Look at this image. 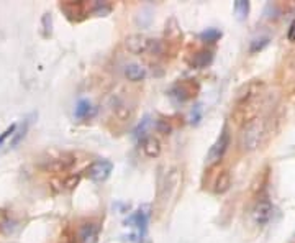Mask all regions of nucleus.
Returning a JSON list of instances; mask_svg holds the SVG:
<instances>
[{
  "instance_id": "1",
  "label": "nucleus",
  "mask_w": 295,
  "mask_h": 243,
  "mask_svg": "<svg viewBox=\"0 0 295 243\" xmlns=\"http://www.w3.org/2000/svg\"><path fill=\"white\" fill-rule=\"evenodd\" d=\"M125 48L133 54H161L163 43L144 34H130L125 40Z\"/></svg>"
},
{
  "instance_id": "2",
  "label": "nucleus",
  "mask_w": 295,
  "mask_h": 243,
  "mask_svg": "<svg viewBox=\"0 0 295 243\" xmlns=\"http://www.w3.org/2000/svg\"><path fill=\"white\" fill-rule=\"evenodd\" d=\"M264 135V122L261 119H254L246 123L240 133V145L244 151H254L259 148Z\"/></svg>"
},
{
  "instance_id": "3",
  "label": "nucleus",
  "mask_w": 295,
  "mask_h": 243,
  "mask_svg": "<svg viewBox=\"0 0 295 243\" xmlns=\"http://www.w3.org/2000/svg\"><path fill=\"white\" fill-rule=\"evenodd\" d=\"M199 82L195 79H184V81H179L177 84H174L171 89V97L175 99L177 102H187L194 99L199 92Z\"/></svg>"
},
{
  "instance_id": "4",
  "label": "nucleus",
  "mask_w": 295,
  "mask_h": 243,
  "mask_svg": "<svg viewBox=\"0 0 295 243\" xmlns=\"http://www.w3.org/2000/svg\"><path fill=\"white\" fill-rule=\"evenodd\" d=\"M263 89H264V82H263V81H257V79L249 81L248 84H244V86L240 89V91L236 92L235 106H241V103L256 102L257 97L263 94Z\"/></svg>"
},
{
  "instance_id": "5",
  "label": "nucleus",
  "mask_w": 295,
  "mask_h": 243,
  "mask_svg": "<svg viewBox=\"0 0 295 243\" xmlns=\"http://www.w3.org/2000/svg\"><path fill=\"white\" fill-rule=\"evenodd\" d=\"M114 171V164H112L108 159H98V161H94L92 164L86 168V176L89 179H92L95 183H103L105 179H108V176Z\"/></svg>"
},
{
  "instance_id": "6",
  "label": "nucleus",
  "mask_w": 295,
  "mask_h": 243,
  "mask_svg": "<svg viewBox=\"0 0 295 243\" xmlns=\"http://www.w3.org/2000/svg\"><path fill=\"white\" fill-rule=\"evenodd\" d=\"M230 147V133H228V130L227 128H223L222 130V133L220 136L216 138V142L213 143V147L210 148L208 151V156H207V163L212 166L215 163H218L220 159L225 156V153H227Z\"/></svg>"
},
{
  "instance_id": "7",
  "label": "nucleus",
  "mask_w": 295,
  "mask_h": 243,
  "mask_svg": "<svg viewBox=\"0 0 295 243\" xmlns=\"http://www.w3.org/2000/svg\"><path fill=\"white\" fill-rule=\"evenodd\" d=\"M272 219V204L269 200H259L252 209V220L259 227H264L269 224V220Z\"/></svg>"
},
{
  "instance_id": "8",
  "label": "nucleus",
  "mask_w": 295,
  "mask_h": 243,
  "mask_svg": "<svg viewBox=\"0 0 295 243\" xmlns=\"http://www.w3.org/2000/svg\"><path fill=\"white\" fill-rule=\"evenodd\" d=\"M74 163H76V156L72 155V153H62L61 156L53 158L51 161L48 163L46 168L51 169V171H56V172H61V171L72 168Z\"/></svg>"
},
{
  "instance_id": "9",
  "label": "nucleus",
  "mask_w": 295,
  "mask_h": 243,
  "mask_svg": "<svg viewBox=\"0 0 295 243\" xmlns=\"http://www.w3.org/2000/svg\"><path fill=\"white\" fill-rule=\"evenodd\" d=\"M141 150L148 158H158L161 155V142L154 136H146L141 142Z\"/></svg>"
},
{
  "instance_id": "10",
  "label": "nucleus",
  "mask_w": 295,
  "mask_h": 243,
  "mask_svg": "<svg viewBox=\"0 0 295 243\" xmlns=\"http://www.w3.org/2000/svg\"><path fill=\"white\" fill-rule=\"evenodd\" d=\"M125 76H126V79L133 81V82L143 81L146 78V69L141 64L131 62V64H126L125 66Z\"/></svg>"
},
{
  "instance_id": "11",
  "label": "nucleus",
  "mask_w": 295,
  "mask_h": 243,
  "mask_svg": "<svg viewBox=\"0 0 295 243\" xmlns=\"http://www.w3.org/2000/svg\"><path fill=\"white\" fill-rule=\"evenodd\" d=\"M98 227L95 224H84L81 227V243H97Z\"/></svg>"
},
{
  "instance_id": "12",
  "label": "nucleus",
  "mask_w": 295,
  "mask_h": 243,
  "mask_svg": "<svg viewBox=\"0 0 295 243\" xmlns=\"http://www.w3.org/2000/svg\"><path fill=\"white\" fill-rule=\"evenodd\" d=\"M212 61H213V53L203 50V51H199L197 54H194V58L191 59V64L197 69H203L212 64Z\"/></svg>"
},
{
  "instance_id": "13",
  "label": "nucleus",
  "mask_w": 295,
  "mask_h": 243,
  "mask_svg": "<svg viewBox=\"0 0 295 243\" xmlns=\"http://www.w3.org/2000/svg\"><path fill=\"white\" fill-rule=\"evenodd\" d=\"M230 186H231V175L228 171H222L215 179L213 191H215V194H225L230 189Z\"/></svg>"
},
{
  "instance_id": "14",
  "label": "nucleus",
  "mask_w": 295,
  "mask_h": 243,
  "mask_svg": "<svg viewBox=\"0 0 295 243\" xmlns=\"http://www.w3.org/2000/svg\"><path fill=\"white\" fill-rule=\"evenodd\" d=\"M61 9L64 10L67 13V17L72 20L74 13L76 15H82V13L86 12V5H84L82 2H66V4H61Z\"/></svg>"
},
{
  "instance_id": "15",
  "label": "nucleus",
  "mask_w": 295,
  "mask_h": 243,
  "mask_svg": "<svg viewBox=\"0 0 295 243\" xmlns=\"http://www.w3.org/2000/svg\"><path fill=\"white\" fill-rule=\"evenodd\" d=\"M130 224H136V227L139 228V233H141V237H144V233H146V225H148V215H146V212H143V211L136 212V214L130 219Z\"/></svg>"
},
{
  "instance_id": "16",
  "label": "nucleus",
  "mask_w": 295,
  "mask_h": 243,
  "mask_svg": "<svg viewBox=\"0 0 295 243\" xmlns=\"http://www.w3.org/2000/svg\"><path fill=\"white\" fill-rule=\"evenodd\" d=\"M248 13H249V2L248 0H236L235 2V15L236 18L243 22V20L248 18Z\"/></svg>"
},
{
  "instance_id": "17",
  "label": "nucleus",
  "mask_w": 295,
  "mask_h": 243,
  "mask_svg": "<svg viewBox=\"0 0 295 243\" xmlns=\"http://www.w3.org/2000/svg\"><path fill=\"white\" fill-rule=\"evenodd\" d=\"M90 110H92V106H90V102L86 100V99H81L79 102H77L76 106V119H86V117H89Z\"/></svg>"
},
{
  "instance_id": "18",
  "label": "nucleus",
  "mask_w": 295,
  "mask_h": 243,
  "mask_svg": "<svg viewBox=\"0 0 295 243\" xmlns=\"http://www.w3.org/2000/svg\"><path fill=\"white\" fill-rule=\"evenodd\" d=\"M269 45V37H259V38H254L251 41V46H249V53L254 54L257 51H263L266 46Z\"/></svg>"
},
{
  "instance_id": "19",
  "label": "nucleus",
  "mask_w": 295,
  "mask_h": 243,
  "mask_svg": "<svg viewBox=\"0 0 295 243\" xmlns=\"http://www.w3.org/2000/svg\"><path fill=\"white\" fill-rule=\"evenodd\" d=\"M222 38V31H218L216 28H208L203 33H200V40L205 41V43H215Z\"/></svg>"
},
{
  "instance_id": "20",
  "label": "nucleus",
  "mask_w": 295,
  "mask_h": 243,
  "mask_svg": "<svg viewBox=\"0 0 295 243\" xmlns=\"http://www.w3.org/2000/svg\"><path fill=\"white\" fill-rule=\"evenodd\" d=\"M79 181H81L79 175H71L69 178L64 179V187H66V189H72V187H76L77 184H79Z\"/></svg>"
},
{
  "instance_id": "21",
  "label": "nucleus",
  "mask_w": 295,
  "mask_h": 243,
  "mask_svg": "<svg viewBox=\"0 0 295 243\" xmlns=\"http://www.w3.org/2000/svg\"><path fill=\"white\" fill-rule=\"evenodd\" d=\"M287 40H289V41H295V18L292 20V23L289 26V31H287Z\"/></svg>"
},
{
  "instance_id": "22",
  "label": "nucleus",
  "mask_w": 295,
  "mask_h": 243,
  "mask_svg": "<svg viewBox=\"0 0 295 243\" xmlns=\"http://www.w3.org/2000/svg\"><path fill=\"white\" fill-rule=\"evenodd\" d=\"M158 130L161 131V133H169V131H171V127H169V125H166L164 123V120H159L158 122Z\"/></svg>"
},
{
  "instance_id": "23",
  "label": "nucleus",
  "mask_w": 295,
  "mask_h": 243,
  "mask_svg": "<svg viewBox=\"0 0 295 243\" xmlns=\"http://www.w3.org/2000/svg\"><path fill=\"white\" fill-rule=\"evenodd\" d=\"M13 131H15V125H12V127L10 128H7V131H5V133H2V135H0V143H2L4 140H5V138L7 136H9V135H12L13 133Z\"/></svg>"
}]
</instances>
